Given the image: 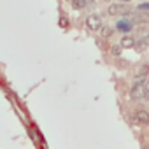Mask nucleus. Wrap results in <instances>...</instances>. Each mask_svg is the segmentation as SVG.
Wrapping results in <instances>:
<instances>
[{
	"label": "nucleus",
	"instance_id": "f257e3e1",
	"mask_svg": "<svg viewBox=\"0 0 149 149\" xmlns=\"http://www.w3.org/2000/svg\"><path fill=\"white\" fill-rule=\"evenodd\" d=\"M130 97H132L133 100H142V98H147V97H149L147 91H146V83H144V79H142V81L137 79V81L133 83V86H132V90H130Z\"/></svg>",
	"mask_w": 149,
	"mask_h": 149
},
{
	"label": "nucleus",
	"instance_id": "f03ea898",
	"mask_svg": "<svg viewBox=\"0 0 149 149\" xmlns=\"http://www.w3.org/2000/svg\"><path fill=\"white\" fill-rule=\"evenodd\" d=\"M107 14H111V16H119V14H132L130 13V7L125 4V2H121V4H111L109 6V9H107Z\"/></svg>",
	"mask_w": 149,
	"mask_h": 149
},
{
	"label": "nucleus",
	"instance_id": "7ed1b4c3",
	"mask_svg": "<svg viewBox=\"0 0 149 149\" xmlns=\"http://www.w3.org/2000/svg\"><path fill=\"white\" fill-rule=\"evenodd\" d=\"M86 28L91 30V32L100 30V28H102V18H100L98 14H90V16L86 18Z\"/></svg>",
	"mask_w": 149,
	"mask_h": 149
},
{
	"label": "nucleus",
	"instance_id": "20e7f679",
	"mask_svg": "<svg viewBox=\"0 0 149 149\" xmlns=\"http://www.w3.org/2000/svg\"><path fill=\"white\" fill-rule=\"evenodd\" d=\"M133 28V21L132 19H119L116 23V30L118 32H123V33H130Z\"/></svg>",
	"mask_w": 149,
	"mask_h": 149
},
{
	"label": "nucleus",
	"instance_id": "39448f33",
	"mask_svg": "<svg viewBox=\"0 0 149 149\" xmlns=\"http://www.w3.org/2000/svg\"><path fill=\"white\" fill-rule=\"evenodd\" d=\"M132 21L133 23H147L149 21V13H144V11L137 9V13H132Z\"/></svg>",
	"mask_w": 149,
	"mask_h": 149
},
{
	"label": "nucleus",
	"instance_id": "423d86ee",
	"mask_svg": "<svg viewBox=\"0 0 149 149\" xmlns=\"http://www.w3.org/2000/svg\"><path fill=\"white\" fill-rule=\"evenodd\" d=\"M133 119L137 123H140V125H149V112L147 111H135Z\"/></svg>",
	"mask_w": 149,
	"mask_h": 149
},
{
	"label": "nucleus",
	"instance_id": "0eeeda50",
	"mask_svg": "<svg viewBox=\"0 0 149 149\" xmlns=\"http://www.w3.org/2000/svg\"><path fill=\"white\" fill-rule=\"evenodd\" d=\"M135 39L132 37V35H125L123 39H121V46H123V49H130V47H135Z\"/></svg>",
	"mask_w": 149,
	"mask_h": 149
},
{
	"label": "nucleus",
	"instance_id": "6e6552de",
	"mask_svg": "<svg viewBox=\"0 0 149 149\" xmlns=\"http://www.w3.org/2000/svg\"><path fill=\"white\" fill-rule=\"evenodd\" d=\"M147 74H149V65H140L135 70V79H144Z\"/></svg>",
	"mask_w": 149,
	"mask_h": 149
},
{
	"label": "nucleus",
	"instance_id": "1a4fd4ad",
	"mask_svg": "<svg viewBox=\"0 0 149 149\" xmlns=\"http://www.w3.org/2000/svg\"><path fill=\"white\" fill-rule=\"evenodd\" d=\"M147 46H149V35H144L140 40H137V42H135V47H137L139 51H144Z\"/></svg>",
	"mask_w": 149,
	"mask_h": 149
},
{
	"label": "nucleus",
	"instance_id": "9d476101",
	"mask_svg": "<svg viewBox=\"0 0 149 149\" xmlns=\"http://www.w3.org/2000/svg\"><path fill=\"white\" fill-rule=\"evenodd\" d=\"M84 7H86V0H72V9L81 11Z\"/></svg>",
	"mask_w": 149,
	"mask_h": 149
},
{
	"label": "nucleus",
	"instance_id": "9b49d317",
	"mask_svg": "<svg viewBox=\"0 0 149 149\" xmlns=\"http://www.w3.org/2000/svg\"><path fill=\"white\" fill-rule=\"evenodd\" d=\"M112 32H114V28H111V26H102V28H100V35H102L104 39H109V37L112 35Z\"/></svg>",
	"mask_w": 149,
	"mask_h": 149
},
{
	"label": "nucleus",
	"instance_id": "f8f14e48",
	"mask_svg": "<svg viewBox=\"0 0 149 149\" xmlns=\"http://www.w3.org/2000/svg\"><path fill=\"white\" fill-rule=\"evenodd\" d=\"M121 51H123V46H121V44H118V46H112V47H111L112 56H119V54H121Z\"/></svg>",
	"mask_w": 149,
	"mask_h": 149
},
{
	"label": "nucleus",
	"instance_id": "ddd939ff",
	"mask_svg": "<svg viewBox=\"0 0 149 149\" xmlns=\"http://www.w3.org/2000/svg\"><path fill=\"white\" fill-rule=\"evenodd\" d=\"M137 9H139V11H144V13H149V2H142Z\"/></svg>",
	"mask_w": 149,
	"mask_h": 149
},
{
	"label": "nucleus",
	"instance_id": "4468645a",
	"mask_svg": "<svg viewBox=\"0 0 149 149\" xmlns=\"http://www.w3.org/2000/svg\"><path fill=\"white\" fill-rule=\"evenodd\" d=\"M60 26H61V28H67V26H68L67 18H60Z\"/></svg>",
	"mask_w": 149,
	"mask_h": 149
},
{
	"label": "nucleus",
	"instance_id": "2eb2a0df",
	"mask_svg": "<svg viewBox=\"0 0 149 149\" xmlns=\"http://www.w3.org/2000/svg\"><path fill=\"white\" fill-rule=\"evenodd\" d=\"M146 91H147V95H149V81L146 83Z\"/></svg>",
	"mask_w": 149,
	"mask_h": 149
},
{
	"label": "nucleus",
	"instance_id": "dca6fc26",
	"mask_svg": "<svg viewBox=\"0 0 149 149\" xmlns=\"http://www.w3.org/2000/svg\"><path fill=\"white\" fill-rule=\"evenodd\" d=\"M121 2H125V4H130V2H132V0H121Z\"/></svg>",
	"mask_w": 149,
	"mask_h": 149
},
{
	"label": "nucleus",
	"instance_id": "f3484780",
	"mask_svg": "<svg viewBox=\"0 0 149 149\" xmlns=\"http://www.w3.org/2000/svg\"><path fill=\"white\" fill-rule=\"evenodd\" d=\"M142 149H149V144H146V146H144V147H142Z\"/></svg>",
	"mask_w": 149,
	"mask_h": 149
}]
</instances>
